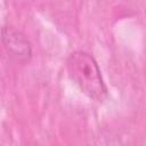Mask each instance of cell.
<instances>
[{"mask_svg": "<svg viewBox=\"0 0 146 146\" xmlns=\"http://www.w3.org/2000/svg\"><path fill=\"white\" fill-rule=\"evenodd\" d=\"M66 70L71 80L90 99L99 103L106 99L107 88L100 68L90 54L82 50L73 51L66 59Z\"/></svg>", "mask_w": 146, "mask_h": 146, "instance_id": "6da1fadb", "label": "cell"}, {"mask_svg": "<svg viewBox=\"0 0 146 146\" xmlns=\"http://www.w3.org/2000/svg\"><path fill=\"white\" fill-rule=\"evenodd\" d=\"M2 42L5 48L10 54L11 57L19 62H27L31 58L32 50L30 42L23 33L14 27L3 26L2 27Z\"/></svg>", "mask_w": 146, "mask_h": 146, "instance_id": "7a4b0ae2", "label": "cell"}]
</instances>
